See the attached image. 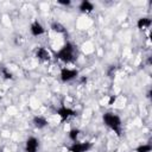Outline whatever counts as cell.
Here are the masks:
<instances>
[{
    "instance_id": "5bb4252c",
    "label": "cell",
    "mask_w": 152,
    "mask_h": 152,
    "mask_svg": "<svg viewBox=\"0 0 152 152\" xmlns=\"http://www.w3.org/2000/svg\"><path fill=\"white\" fill-rule=\"evenodd\" d=\"M52 30L53 31H56V32H61V33H63L65 30H64V27L61 25V24H58V23H55V24H52Z\"/></svg>"
},
{
    "instance_id": "8992f818",
    "label": "cell",
    "mask_w": 152,
    "mask_h": 152,
    "mask_svg": "<svg viewBox=\"0 0 152 152\" xmlns=\"http://www.w3.org/2000/svg\"><path fill=\"white\" fill-rule=\"evenodd\" d=\"M30 31H31V34H32V36L39 37V36H42V34L45 32V28L43 27V25H42L39 21H34V23L31 24Z\"/></svg>"
},
{
    "instance_id": "277c9868",
    "label": "cell",
    "mask_w": 152,
    "mask_h": 152,
    "mask_svg": "<svg viewBox=\"0 0 152 152\" xmlns=\"http://www.w3.org/2000/svg\"><path fill=\"white\" fill-rule=\"evenodd\" d=\"M39 147V141L34 137H30L25 142V151L26 152H37Z\"/></svg>"
},
{
    "instance_id": "5b68a950",
    "label": "cell",
    "mask_w": 152,
    "mask_h": 152,
    "mask_svg": "<svg viewBox=\"0 0 152 152\" xmlns=\"http://www.w3.org/2000/svg\"><path fill=\"white\" fill-rule=\"evenodd\" d=\"M57 114H58V116L61 118L62 121H65V120H68L69 118L74 116V115L76 114V112L72 110L71 108H68V107L63 106V107H61V108L57 110Z\"/></svg>"
},
{
    "instance_id": "30bf717a",
    "label": "cell",
    "mask_w": 152,
    "mask_h": 152,
    "mask_svg": "<svg viewBox=\"0 0 152 152\" xmlns=\"http://www.w3.org/2000/svg\"><path fill=\"white\" fill-rule=\"evenodd\" d=\"M33 124H34V126L37 128H44L48 125V121L43 116H34L33 118Z\"/></svg>"
},
{
    "instance_id": "6da1fadb",
    "label": "cell",
    "mask_w": 152,
    "mask_h": 152,
    "mask_svg": "<svg viewBox=\"0 0 152 152\" xmlns=\"http://www.w3.org/2000/svg\"><path fill=\"white\" fill-rule=\"evenodd\" d=\"M56 57L63 62H72L75 59V49L74 45L70 43H66L63 48H61L57 52H56Z\"/></svg>"
},
{
    "instance_id": "8fae6325",
    "label": "cell",
    "mask_w": 152,
    "mask_h": 152,
    "mask_svg": "<svg viewBox=\"0 0 152 152\" xmlns=\"http://www.w3.org/2000/svg\"><path fill=\"white\" fill-rule=\"evenodd\" d=\"M138 27L139 28H145V27H148L151 25V19L150 18H140L137 23Z\"/></svg>"
},
{
    "instance_id": "7c38bea8",
    "label": "cell",
    "mask_w": 152,
    "mask_h": 152,
    "mask_svg": "<svg viewBox=\"0 0 152 152\" xmlns=\"http://www.w3.org/2000/svg\"><path fill=\"white\" fill-rule=\"evenodd\" d=\"M78 133H80V131H78V129H71V131L69 132V138H70L72 141H75V142H76V139H77Z\"/></svg>"
},
{
    "instance_id": "7a4b0ae2",
    "label": "cell",
    "mask_w": 152,
    "mask_h": 152,
    "mask_svg": "<svg viewBox=\"0 0 152 152\" xmlns=\"http://www.w3.org/2000/svg\"><path fill=\"white\" fill-rule=\"evenodd\" d=\"M103 122L110 128L113 129L116 134L121 133V120L118 115L113 114V113H106L103 115Z\"/></svg>"
},
{
    "instance_id": "3957f363",
    "label": "cell",
    "mask_w": 152,
    "mask_h": 152,
    "mask_svg": "<svg viewBox=\"0 0 152 152\" xmlns=\"http://www.w3.org/2000/svg\"><path fill=\"white\" fill-rule=\"evenodd\" d=\"M77 76V71L75 69H69V68H63L61 70V80L63 82H68L74 80Z\"/></svg>"
},
{
    "instance_id": "9c48e42d",
    "label": "cell",
    "mask_w": 152,
    "mask_h": 152,
    "mask_svg": "<svg viewBox=\"0 0 152 152\" xmlns=\"http://www.w3.org/2000/svg\"><path fill=\"white\" fill-rule=\"evenodd\" d=\"M36 56H37V58H39L42 61H49V58H50L49 51L46 49H44V48H39L37 50V52H36Z\"/></svg>"
},
{
    "instance_id": "9a60e30c",
    "label": "cell",
    "mask_w": 152,
    "mask_h": 152,
    "mask_svg": "<svg viewBox=\"0 0 152 152\" xmlns=\"http://www.w3.org/2000/svg\"><path fill=\"white\" fill-rule=\"evenodd\" d=\"M58 4H61V5H70L71 4V1H69V0H66V1H58Z\"/></svg>"
},
{
    "instance_id": "ba28073f",
    "label": "cell",
    "mask_w": 152,
    "mask_h": 152,
    "mask_svg": "<svg viewBox=\"0 0 152 152\" xmlns=\"http://www.w3.org/2000/svg\"><path fill=\"white\" fill-rule=\"evenodd\" d=\"M80 10H81V12H83V13H89V12H91V11L94 10V5H93L90 1L84 0V1H82V2L80 4Z\"/></svg>"
},
{
    "instance_id": "52a82bcc",
    "label": "cell",
    "mask_w": 152,
    "mask_h": 152,
    "mask_svg": "<svg viewBox=\"0 0 152 152\" xmlns=\"http://www.w3.org/2000/svg\"><path fill=\"white\" fill-rule=\"evenodd\" d=\"M90 148L89 142H74L72 146L70 147L71 152H87Z\"/></svg>"
},
{
    "instance_id": "4fadbf2b",
    "label": "cell",
    "mask_w": 152,
    "mask_h": 152,
    "mask_svg": "<svg viewBox=\"0 0 152 152\" xmlns=\"http://www.w3.org/2000/svg\"><path fill=\"white\" fill-rule=\"evenodd\" d=\"M151 150H152L151 145H141L137 148V152H151Z\"/></svg>"
}]
</instances>
